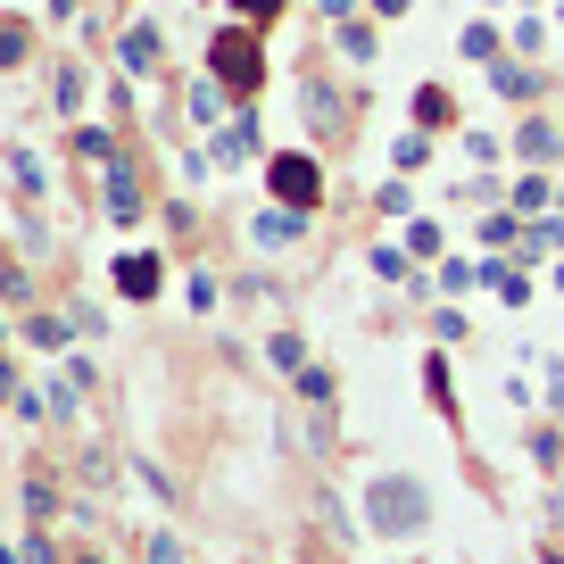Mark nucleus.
Instances as JSON below:
<instances>
[{
    "label": "nucleus",
    "instance_id": "1",
    "mask_svg": "<svg viewBox=\"0 0 564 564\" xmlns=\"http://www.w3.org/2000/svg\"><path fill=\"white\" fill-rule=\"evenodd\" d=\"M366 507H373V531H390V540H415V531L432 523V498H423L415 474H373Z\"/></svg>",
    "mask_w": 564,
    "mask_h": 564
},
{
    "label": "nucleus",
    "instance_id": "2",
    "mask_svg": "<svg viewBox=\"0 0 564 564\" xmlns=\"http://www.w3.org/2000/svg\"><path fill=\"white\" fill-rule=\"evenodd\" d=\"M265 183H274V199H282V208H300V216L324 199V175H316V159H300V150H282V159L265 166Z\"/></svg>",
    "mask_w": 564,
    "mask_h": 564
},
{
    "label": "nucleus",
    "instance_id": "3",
    "mask_svg": "<svg viewBox=\"0 0 564 564\" xmlns=\"http://www.w3.org/2000/svg\"><path fill=\"white\" fill-rule=\"evenodd\" d=\"M216 75H225L232 91H258V75H265V58H258V34H216Z\"/></svg>",
    "mask_w": 564,
    "mask_h": 564
},
{
    "label": "nucleus",
    "instance_id": "4",
    "mask_svg": "<svg viewBox=\"0 0 564 564\" xmlns=\"http://www.w3.org/2000/svg\"><path fill=\"white\" fill-rule=\"evenodd\" d=\"M249 232H258V249H291V241L307 232V216H300V208H274V216H258Z\"/></svg>",
    "mask_w": 564,
    "mask_h": 564
},
{
    "label": "nucleus",
    "instance_id": "5",
    "mask_svg": "<svg viewBox=\"0 0 564 564\" xmlns=\"http://www.w3.org/2000/svg\"><path fill=\"white\" fill-rule=\"evenodd\" d=\"M108 216H117V225H133V216H141V183H133V166H108Z\"/></svg>",
    "mask_w": 564,
    "mask_h": 564
},
{
    "label": "nucleus",
    "instance_id": "6",
    "mask_svg": "<svg viewBox=\"0 0 564 564\" xmlns=\"http://www.w3.org/2000/svg\"><path fill=\"white\" fill-rule=\"evenodd\" d=\"M117 291H124V300H159V258H124L117 265Z\"/></svg>",
    "mask_w": 564,
    "mask_h": 564
},
{
    "label": "nucleus",
    "instance_id": "7",
    "mask_svg": "<svg viewBox=\"0 0 564 564\" xmlns=\"http://www.w3.org/2000/svg\"><path fill=\"white\" fill-rule=\"evenodd\" d=\"M265 357H274V366H282V373H291V382H300V373H307V366H316V357H307V349H300V333H274V340H265Z\"/></svg>",
    "mask_w": 564,
    "mask_h": 564
},
{
    "label": "nucleus",
    "instance_id": "8",
    "mask_svg": "<svg viewBox=\"0 0 564 564\" xmlns=\"http://www.w3.org/2000/svg\"><path fill=\"white\" fill-rule=\"evenodd\" d=\"M25 514H34V523H51V514H58V490H51V474H34V481H25Z\"/></svg>",
    "mask_w": 564,
    "mask_h": 564
},
{
    "label": "nucleus",
    "instance_id": "9",
    "mask_svg": "<svg viewBox=\"0 0 564 564\" xmlns=\"http://www.w3.org/2000/svg\"><path fill=\"white\" fill-rule=\"evenodd\" d=\"M523 150H531V159H556L564 133H556V124H523Z\"/></svg>",
    "mask_w": 564,
    "mask_h": 564
},
{
    "label": "nucleus",
    "instance_id": "10",
    "mask_svg": "<svg viewBox=\"0 0 564 564\" xmlns=\"http://www.w3.org/2000/svg\"><path fill=\"white\" fill-rule=\"evenodd\" d=\"M333 390H340L333 366H307V373H300V399H324V406H333Z\"/></svg>",
    "mask_w": 564,
    "mask_h": 564
},
{
    "label": "nucleus",
    "instance_id": "11",
    "mask_svg": "<svg viewBox=\"0 0 564 564\" xmlns=\"http://www.w3.org/2000/svg\"><path fill=\"white\" fill-rule=\"evenodd\" d=\"M150 564H192V556H183V540H175V531H159V540H150Z\"/></svg>",
    "mask_w": 564,
    "mask_h": 564
},
{
    "label": "nucleus",
    "instance_id": "12",
    "mask_svg": "<svg viewBox=\"0 0 564 564\" xmlns=\"http://www.w3.org/2000/svg\"><path fill=\"white\" fill-rule=\"evenodd\" d=\"M232 9H241V18H258V25L274 18V0H232Z\"/></svg>",
    "mask_w": 564,
    "mask_h": 564
},
{
    "label": "nucleus",
    "instance_id": "13",
    "mask_svg": "<svg viewBox=\"0 0 564 564\" xmlns=\"http://www.w3.org/2000/svg\"><path fill=\"white\" fill-rule=\"evenodd\" d=\"M0 399H18V366H0Z\"/></svg>",
    "mask_w": 564,
    "mask_h": 564
},
{
    "label": "nucleus",
    "instance_id": "14",
    "mask_svg": "<svg viewBox=\"0 0 564 564\" xmlns=\"http://www.w3.org/2000/svg\"><path fill=\"white\" fill-rule=\"evenodd\" d=\"M540 564H564V547H547V556H540Z\"/></svg>",
    "mask_w": 564,
    "mask_h": 564
},
{
    "label": "nucleus",
    "instance_id": "15",
    "mask_svg": "<svg viewBox=\"0 0 564 564\" xmlns=\"http://www.w3.org/2000/svg\"><path fill=\"white\" fill-rule=\"evenodd\" d=\"M556 531H564V490H556Z\"/></svg>",
    "mask_w": 564,
    "mask_h": 564
},
{
    "label": "nucleus",
    "instance_id": "16",
    "mask_svg": "<svg viewBox=\"0 0 564 564\" xmlns=\"http://www.w3.org/2000/svg\"><path fill=\"white\" fill-rule=\"evenodd\" d=\"M84 564H100V556H84Z\"/></svg>",
    "mask_w": 564,
    "mask_h": 564
}]
</instances>
